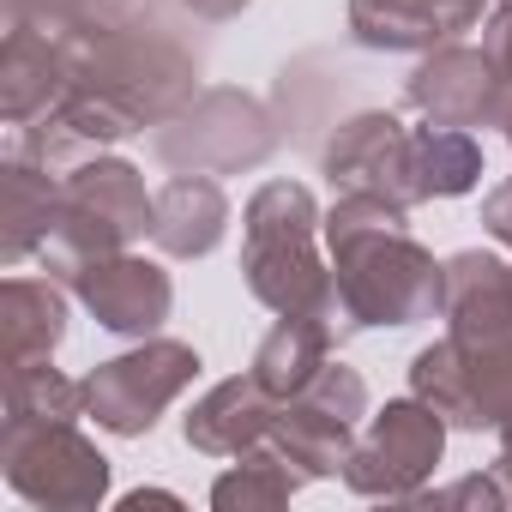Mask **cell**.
<instances>
[{
	"mask_svg": "<svg viewBox=\"0 0 512 512\" xmlns=\"http://www.w3.org/2000/svg\"><path fill=\"white\" fill-rule=\"evenodd\" d=\"M320 229L338 302L356 332H404L440 314L446 266L410 235V205L380 193H338Z\"/></svg>",
	"mask_w": 512,
	"mask_h": 512,
	"instance_id": "obj_1",
	"label": "cell"
},
{
	"mask_svg": "<svg viewBox=\"0 0 512 512\" xmlns=\"http://www.w3.org/2000/svg\"><path fill=\"white\" fill-rule=\"evenodd\" d=\"M326 211L302 181H266L241 211V284L272 314H308L338 344L356 338V320L338 302L332 260H320Z\"/></svg>",
	"mask_w": 512,
	"mask_h": 512,
	"instance_id": "obj_2",
	"label": "cell"
},
{
	"mask_svg": "<svg viewBox=\"0 0 512 512\" xmlns=\"http://www.w3.org/2000/svg\"><path fill=\"white\" fill-rule=\"evenodd\" d=\"M55 43L67 55L73 85L115 97L145 127L175 121L199 97V55L187 43H175L157 19L127 25V31H103V37H55Z\"/></svg>",
	"mask_w": 512,
	"mask_h": 512,
	"instance_id": "obj_3",
	"label": "cell"
},
{
	"mask_svg": "<svg viewBox=\"0 0 512 512\" xmlns=\"http://www.w3.org/2000/svg\"><path fill=\"white\" fill-rule=\"evenodd\" d=\"M151 211H157V193H145V175L127 157L97 151L73 175H61V211H55V229H49L37 260L49 278L73 284L91 260L151 235Z\"/></svg>",
	"mask_w": 512,
	"mask_h": 512,
	"instance_id": "obj_4",
	"label": "cell"
},
{
	"mask_svg": "<svg viewBox=\"0 0 512 512\" xmlns=\"http://www.w3.org/2000/svg\"><path fill=\"white\" fill-rule=\"evenodd\" d=\"M151 151L175 175H241L278 151V121L260 97H247L235 85H211L151 133Z\"/></svg>",
	"mask_w": 512,
	"mask_h": 512,
	"instance_id": "obj_5",
	"label": "cell"
},
{
	"mask_svg": "<svg viewBox=\"0 0 512 512\" xmlns=\"http://www.w3.org/2000/svg\"><path fill=\"white\" fill-rule=\"evenodd\" d=\"M0 476L43 512H91L109 500V458L79 422H0Z\"/></svg>",
	"mask_w": 512,
	"mask_h": 512,
	"instance_id": "obj_6",
	"label": "cell"
},
{
	"mask_svg": "<svg viewBox=\"0 0 512 512\" xmlns=\"http://www.w3.org/2000/svg\"><path fill=\"white\" fill-rule=\"evenodd\" d=\"M199 350L181 338H139L133 350L97 362L85 374V416H97L103 434L115 440H145L157 416L199 380Z\"/></svg>",
	"mask_w": 512,
	"mask_h": 512,
	"instance_id": "obj_7",
	"label": "cell"
},
{
	"mask_svg": "<svg viewBox=\"0 0 512 512\" xmlns=\"http://www.w3.org/2000/svg\"><path fill=\"white\" fill-rule=\"evenodd\" d=\"M440 458H446V416L410 392L392 398L380 416H368V434L344 464V488L362 500H416Z\"/></svg>",
	"mask_w": 512,
	"mask_h": 512,
	"instance_id": "obj_8",
	"label": "cell"
},
{
	"mask_svg": "<svg viewBox=\"0 0 512 512\" xmlns=\"http://www.w3.org/2000/svg\"><path fill=\"white\" fill-rule=\"evenodd\" d=\"M410 392L446 416V428H464V434H494L506 416H512V338L506 344H452V338H434L416 350L410 362Z\"/></svg>",
	"mask_w": 512,
	"mask_h": 512,
	"instance_id": "obj_9",
	"label": "cell"
},
{
	"mask_svg": "<svg viewBox=\"0 0 512 512\" xmlns=\"http://www.w3.org/2000/svg\"><path fill=\"white\" fill-rule=\"evenodd\" d=\"M320 175L338 193H380L398 205H422V181H416V133L392 115V109H362L350 115L326 151H320Z\"/></svg>",
	"mask_w": 512,
	"mask_h": 512,
	"instance_id": "obj_10",
	"label": "cell"
},
{
	"mask_svg": "<svg viewBox=\"0 0 512 512\" xmlns=\"http://www.w3.org/2000/svg\"><path fill=\"white\" fill-rule=\"evenodd\" d=\"M73 296L85 302V314L115 332V338H157L169 308H175V284L157 260H145V253H103V260H91L79 278H73Z\"/></svg>",
	"mask_w": 512,
	"mask_h": 512,
	"instance_id": "obj_11",
	"label": "cell"
},
{
	"mask_svg": "<svg viewBox=\"0 0 512 512\" xmlns=\"http://www.w3.org/2000/svg\"><path fill=\"white\" fill-rule=\"evenodd\" d=\"M500 85L506 79L494 73V61L482 49L440 43L404 79V103L422 121H440V127H488L494 121V103H500Z\"/></svg>",
	"mask_w": 512,
	"mask_h": 512,
	"instance_id": "obj_12",
	"label": "cell"
},
{
	"mask_svg": "<svg viewBox=\"0 0 512 512\" xmlns=\"http://www.w3.org/2000/svg\"><path fill=\"white\" fill-rule=\"evenodd\" d=\"M440 320H446V338L464 350L506 344L512 338V266L488 247L452 253L446 284H440Z\"/></svg>",
	"mask_w": 512,
	"mask_h": 512,
	"instance_id": "obj_13",
	"label": "cell"
},
{
	"mask_svg": "<svg viewBox=\"0 0 512 512\" xmlns=\"http://www.w3.org/2000/svg\"><path fill=\"white\" fill-rule=\"evenodd\" d=\"M272 422H278V398L253 374H229L181 416V434L205 458H241L247 446H260L272 434Z\"/></svg>",
	"mask_w": 512,
	"mask_h": 512,
	"instance_id": "obj_14",
	"label": "cell"
},
{
	"mask_svg": "<svg viewBox=\"0 0 512 512\" xmlns=\"http://www.w3.org/2000/svg\"><path fill=\"white\" fill-rule=\"evenodd\" d=\"M229 235V193L217 187V175H169L157 187V211H151V241L169 260H205Z\"/></svg>",
	"mask_w": 512,
	"mask_h": 512,
	"instance_id": "obj_15",
	"label": "cell"
},
{
	"mask_svg": "<svg viewBox=\"0 0 512 512\" xmlns=\"http://www.w3.org/2000/svg\"><path fill=\"white\" fill-rule=\"evenodd\" d=\"M67 85L73 73L61 43L37 25H7V49H0V115H7V127L49 115L67 97Z\"/></svg>",
	"mask_w": 512,
	"mask_h": 512,
	"instance_id": "obj_16",
	"label": "cell"
},
{
	"mask_svg": "<svg viewBox=\"0 0 512 512\" xmlns=\"http://www.w3.org/2000/svg\"><path fill=\"white\" fill-rule=\"evenodd\" d=\"M61 211V175L37 169L31 157H7L0 163V260L25 266L31 253H43L49 229Z\"/></svg>",
	"mask_w": 512,
	"mask_h": 512,
	"instance_id": "obj_17",
	"label": "cell"
},
{
	"mask_svg": "<svg viewBox=\"0 0 512 512\" xmlns=\"http://www.w3.org/2000/svg\"><path fill=\"white\" fill-rule=\"evenodd\" d=\"M332 350H338V338H332L320 320H308V314H278V326L260 338V350H253V368H247V374L284 404V398H296V392H308V386L320 380V368L332 362Z\"/></svg>",
	"mask_w": 512,
	"mask_h": 512,
	"instance_id": "obj_18",
	"label": "cell"
},
{
	"mask_svg": "<svg viewBox=\"0 0 512 512\" xmlns=\"http://www.w3.org/2000/svg\"><path fill=\"white\" fill-rule=\"evenodd\" d=\"M266 440H272L308 482H326V476H344V464H350V452H356V422H344V416H332V410H320V404H308V398H284Z\"/></svg>",
	"mask_w": 512,
	"mask_h": 512,
	"instance_id": "obj_19",
	"label": "cell"
},
{
	"mask_svg": "<svg viewBox=\"0 0 512 512\" xmlns=\"http://www.w3.org/2000/svg\"><path fill=\"white\" fill-rule=\"evenodd\" d=\"M0 338H7V368L43 362L67 338V296L55 278H7L0 284Z\"/></svg>",
	"mask_w": 512,
	"mask_h": 512,
	"instance_id": "obj_20",
	"label": "cell"
},
{
	"mask_svg": "<svg viewBox=\"0 0 512 512\" xmlns=\"http://www.w3.org/2000/svg\"><path fill=\"white\" fill-rule=\"evenodd\" d=\"M302 482H308V476H302L272 440H260V446H247V452L211 482V506H217V512H272V506H284Z\"/></svg>",
	"mask_w": 512,
	"mask_h": 512,
	"instance_id": "obj_21",
	"label": "cell"
},
{
	"mask_svg": "<svg viewBox=\"0 0 512 512\" xmlns=\"http://www.w3.org/2000/svg\"><path fill=\"white\" fill-rule=\"evenodd\" d=\"M416 181H422V205L428 199H464L482 187V145L470 127H416Z\"/></svg>",
	"mask_w": 512,
	"mask_h": 512,
	"instance_id": "obj_22",
	"label": "cell"
},
{
	"mask_svg": "<svg viewBox=\"0 0 512 512\" xmlns=\"http://www.w3.org/2000/svg\"><path fill=\"white\" fill-rule=\"evenodd\" d=\"M350 37L380 55H428L452 43L422 0H350Z\"/></svg>",
	"mask_w": 512,
	"mask_h": 512,
	"instance_id": "obj_23",
	"label": "cell"
},
{
	"mask_svg": "<svg viewBox=\"0 0 512 512\" xmlns=\"http://www.w3.org/2000/svg\"><path fill=\"white\" fill-rule=\"evenodd\" d=\"M85 416V380H67L55 356L7 368V422H79Z\"/></svg>",
	"mask_w": 512,
	"mask_h": 512,
	"instance_id": "obj_24",
	"label": "cell"
},
{
	"mask_svg": "<svg viewBox=\"0 0 512 512\" xmlns=\"http://www.w3.org/2000/svg\"><path fill=\"white\" fill-rule=\"evenodd\" d=\"M145 19H157V0H73L55 37H103V31H127Z\"/></svg>",
	"mask_w": 512,
	"mask_h": 512,
	"instance_id": "obj_25",
	"label": "cell"
},
{
	"mask_svg": "<svg viewBox=\"0 0 512 512\" xmlns=\"http://www.w3.org/2000/svg\"><path fill=\"white\" fill-rule=\"evenodd\" d=\"M482 55H488L494 73L512 85V0H500V7L482 19Z\"/></svg>",
	"mask_w": 512,
	"mask_h": 512,
	"instance_id": "obj_26",
	"label": "cell"
},
{
	"mask_svg": "<svg viewBox=\"0 0 512 512\" xmlns=\"http://www.w3.org/2000/svg\"><path fill=\"white\" fill-rule=\"evenodd\" d=\"M482 229H488L500 247H512V175L482 193Z\"/></svg>",
	"mask_w": 512,
	"mask_h": 512,
	"instance_id": "obj_27",
	"label": "cell"
},
{
	"mask_svg": "<svg viewBox=\"0 0 512 512\" xmlns=\"http://www.w3.org/2000/svg\"><path fill=\"white\" fill-rule=\"evenodd\" d=\"M67 7H73V0H7V25H37V31L55 37V25L67 19Z\"/></svg>",
	"mask_w": 512,
	"mask_h": 512,
	"instance_id": "obj_28",
	"label": "cell"
},
{
	"mask_svg": "<svg viewBox=\"0 0 512 512\" xmlns=\"http://www.w3.org/2000/svg\"><path fill=\"white\" fill-rule=\"evenodd\" d=\"M422 7L440 19V31L458 43L464 31H476V19H482V0H422Z\"/></svg>",
	"mask_w": 512,
	"mask_h": 512,
	"instance_id": "obj_29",
	"label": "cell"
},
{
	"mask_svg": "<svg viewBox=\"0 0 512 512\" xmlns=\"http://www.w3.org/2000/svg\"><path fill=\"white\" fill-rule=\"evenodd\" d=\"M181 7L193 13V19H205V25H229V19H241L253 0H181Z\"/></svg>",
	"mask_w": 512,
	"mask_h": 512,
	"instance_id": "obj_30",
	"label": "cell"
},
{
	"mask_svg": "<svg viewBox=\"0 0 512 512\" xmlns=\"http://www.w3.org/2000/svg\"><path fill=\"white\" fill-rule=\"evenodd\" d=\"M121 506H127V512H139V506H181V494H163V488H133Z\"/></svg>",
	"mask_w": 512,
	"mask_h": 512,
	"instance_id": "obj_31",
	"label": "cell"
},
{
	"mask_svg": "<svg viewBox=\"0 0 512 512\" xmlns=\"http://www.w3.org/2000/svg\"><path fill=\"white\" fill-rule=\"evenodd\" d=\"M506 145H512V85H500V103H494V121H488Z\"/></svg>",
	"mask_w": 512,
	"mask_h": 512,
	"instance_id": "obj_32",
	"label": "cell"
},
{
	"mask_svg": "<svg viewBox=\"0 0 512 512\" xmlns=\"http://www.w3.org/2000/svg\"><path fill=\"white\" fill-rule=\"evenodd\" d=\"M494 434H500V464H512V416H506V422H500Z\"/></svg>",
	"mask_w": 512,
	"mask_h": 512,
	"instance_id": "obj_33",
	"label": "cell"
}]
</instances>
